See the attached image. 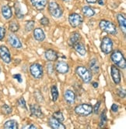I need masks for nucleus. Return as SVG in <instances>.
<instances>
[{
	"label": "nucleus",
	"mask_w": 126,
	"mask_h": 129,
	"mask_svg": "<svg viewBox=\"0 0 126 129\" xmlns=\"http://www.w3.org/2000/svg\"><path fill=\"white\" fill-rule=\"evenodd\" d=\"M110 59H111V61L115 66L118 67L121 69H125V59L123 53L120 50H114L110 55Z\"/></svg>",
	"instance_id": "obj_1"
},
{
	"label": "nucleus",
	"mask_w": 126,
	"mask_h": 129,
	"mask_svg": "<svg viewBox=\"0 0 126 129\" xmlns=\"http://www.w3.org/2000/svg\"><path fill=\"white\" fill-rule=\"evenodd\" d=\"M99 27L100 30L103 32H106L107 34H110L112 35H115L117 33V27L113 24L112 22L106 20H102L99 23Z\"/></svg>",
	"instance_id": "obj_2"
},
{
	"label": "nucleus",
	"mask_w": 126,
	"mask_h": 129,
	"mask_svg": "<svg viewBox=\"0 0 126 129\" xmlns=\"http://www.w3.org/2000/svg\"><path fill=\"white\" fill-rule=\"evenodd\" d=\"M76 73L84 83H89L92 80L91 71L84 66H78L76 69Z\"/></svg>",
	"instance_id": "obj_3"
},
{
	"label": "nucleus",
	"mask_w": 126,
	"mask_h": 129,
	"mask_svg": "<svg viewBox=\"0 0 126 129\" xmlns=\"http://www.w3.org/2000/svg\"><path fill=\"white\" fill-rule=\"evenodd\" d=\"M48 11L51 15V17L55 18H60L63 13L62 7L54 0H51L48 4Z\"/></svg>",
	"instance_id": "obj_4"
},
{
	"label": "nucleus",
	"mask_w": 126,
	"mask_h": 129,
	"mask_svg": "<svg viewBox=\"0 0 126 129\" xmlns=\"http://www.w3.org/2000/svg\"><path fill=\"white\" fill-rule=\"evenodd\" d=\"M74 110H75V113L77 115L82 116V117H86L93 113V107L90 104L83 103L76 107Z\"/></svg>",
	"instance_id": "obj_5"
},
{
	"label": "nucleus",
	"mask_w": 126,
	"mask_h": 129,
	"mask_svg": "<svg viewBox=\"0 0 126 129\" xmlns=\"http://www.w3.org/2000/svg\"><path fill=\"white\" fill-rule=\"evenodd\" d=\"M100 49L104 54H110L113 49V42L111 39L109 37H103L100 43Z\"/></svg>",
	"instance_id": "obj_6"
},
{
	"label": "nucleus",
	"mask_w": 126,
	"mask_h": 129,
	"mask_svg": "<svg viewBox=\"0 0 126 129\" xmlns=\"http://www.w3.org/2000/svg\"><path fill=\"white\" fill-rule=\"evenodd\" d=\"M30 72L35 79H40L43 77V67L41 64L34 63L30 67Z\"/></svg>",
	"instance_id": "obj_7"
},
{
	"label": "nucleus",
	"mask_w": 126,
	"mask_h": 129,
	"mask_svg": "<svg viewBox=\"0 0 126 129\" xmlns=\"http://www.w3.org/2000/svg\"><path fill=\"white\" fill-rule=\"evenodd\" d=\"M0 58L5 63H10L12 61L11 54L6 45H0Z\"/></svg>",
	"instance_id": "obj_8"
},
{
	"label": "nucleus",
	"mask_w": 126,
	"mask_h": 129,
	"mask_svg": "<svg viewBox=\"0 0 126 129\" xmlns=\"http://www.w3.org/2000/svg\"><path fill=\"white\" fill-rule=\"evenodd\" d=\"M83 18L78 13H72L69 17V22L72 27H77L83 24Z\"/></svg>",
	"instance_id": "obj_9"
},
{
	"label": "nucleus",
	"mask_w": 126,
	"mask_h": 129,
	"mask_svg": "<svg viewBox=\"0 0 126 129\" xmlns=\"http://www.w3.org/2000/svg\"><path fill=\"white\" fill-rule=\"evenodd\" d=\"M8 42L13 48L15 49H21L23 46L20 39L14 34H10L8 35Z\"/></svg>",
	"instance_id": "obj_10"
},
{
	"label": "nucleus",
	"mask_w": 126,
	"mask_h": 129,
	"mask_svg": "<svg viewBox=\"0 0 126 129\" xmlns=\"http://www.w3.org/2000/svg\"><path fill=\"white\" fill-rule=\"evenodd\" d=\"M110 75H111L113 81L116 85H118L121 82V73L119 69L115 65H111V67H110Z\"/></svg>",
	"instance_id": "obj_11"
},
{
	"label": "nucleus",
	"mask_w": 126,
	"mask_h": 129,
	"mask_svg": "<svg viewBox=\"0 0 126 129\" xmlns=\"http://www.w3.org/2000/svg\"><path fill=\"white\" fill-rule=\"evenodd\" d=\"M81 40V35L78 31H74L72 32L69 38L68 39V45L71 47H73L74 45L79 43Z\"/></svg>",
	"instance_id": "obj_12"
},
{
	"label": "nucleus",
	"mask_w": 126,
	"mask_h": 129,
	"mask_svg": "<svg viewBox=\"0 0 126 129\" xmlns=\"http://www.w3.org/2000/svg\"><path fill=\"white\" fill-rule=\"evenodd\" d=\"M55 70L59 74H65L69 72V67L67 63H65L64 61H58L55 64Z\"/></svg>",
	"instance_id": "obj_13"
},
{
	"label": "nucleus",
	"mask_w": 126,
	"mask_h": 129,
	"mask_svg": "<svg viewBox=\"0 0 126 129\" xmlns=\"http://www.w3.org/2000/svg\"><path fill=\"white\" fill-rule=\"evenodd\" d=\"M30 109H31V114L33 116L38 118H42L44 117L41 108L38 104H31V107H30Z\"/></svg>",
	"instance_id": "obj_14"
},
{
	"label": "nucleus",
	"mask_w": 126,
	"mask_h": 129,
	"mask_svg": "<svg viewBox=\"0 0 126 129\" xmlns=\"http://www.w3.org/2000/svg\"><path fill=\"white\" fill-rule=\"evenodd\" d=\"M117 20L118 22V24L121 30V31L123 32V35H125L126 33V18L125 15L122 13H117Z\"/></svg>",
	"instance_id": "obj_15"
},
{
	"label": "nucleus",
	"mask_w": 126,
	"mask_h": 129,
	"mask_svg": "<svg viewBox=\"0 0 126 129\" xmlns=\"http://www.w3.org/2000/svg\"><path fill=\"white\" fill-rule=\"evenodd\" d=\"M48 125L53 129H65V126L53 117L48 120Z\"/></svg>",
	"instance_id": "obj_16"
},
{
	"label": "nucleus",
	"mask_w": 126,
	"mask_h": 129,
	"mask_svg": "<svg viewBox=\"0 0 126 129\" xmlns=\"http://www.w3.org/2000/svg\"><path fill=\"white\" fill-rule=\"evenodd\" d=\"M44 57L50 62H54L58 59V53L53 49H48L44 52Z\"/></svg>",
	"instance_id": "obj_17"
},
{
	"label": "nucleus",
	"mask_w": 126,
	"mask_h": 129,
	"mask_svg": "<svg viewBox=\"0 0 126 129\" xmlns=\"http://www.w3.org/2000/svg\"><path fill=\"white\" fill-rule=\"evenodd\" d=\"M34 7L38 10H43L48 4V0H30Z\"/></svg>",
	"instance_id": "obj_18"
},
{
	"label": "nucleus",
	"mask_w": 126,
	"mask_h": 129,
	"mask_svg": "<svg viewBox=\"0 0 126 129\" xmlns=\"http://www.w3.org/2000/svg\"><path fill=\"white\" fill-rule=\"evenodd\" d=\"M64 99L66 103H68L69 104H72L75 103L76 95L72 90H66L64 92Z\"/></svg>",
	"instance_id": "obj_19"
},
{
	"label": "nucleus",
	"mask_w": 126,
	"mask_h": 129,
	"mask_svg": "<svg viewBox=\"0 0 126 129\" xmlns=\"http://www.w3.org/2000/svg\"><path fill=\"white\" fill-rule=\"evenodd\" d=\"M89 67H90V71L93 74H98L100 71V64L97 59H90V63H89Z\"/></svg>",
	"instance_id": "obj_20"
},
{
	"label": "nucleus",
	"mask_w": 126,
	"mask_h": 129,
	"mask_svg": "<svg viewBox=\"0 0 126 129\" xmlns=\"http://www.w3.org/2000/svg\"><path fill=\"white\" fill-rule=\"evenodd\" d=\"M1 13L3 17L6 20H10L13 17V12L10 8V6L8 5H3L1 8Z\"/></svg>",
	"instance_id": "obj_21"
},
{
	"label": "nucleus",
	"mask_w": 126,
	"mask_h": 129,
	"mask_svg": "<svg viewBox=\"0 0 126 129\" xmlns=\"http://www.w3.org/2000/svg\"><path fill=\"white\" fill-rule=\"evenodd\" d=\"M34 38L38 42H43L45 39V34L41 28H35L34 30Z\"/></svg>",
	"instance_id": "obj_22"
},
{
	"label": "nucleus",
	"mask_w": 126,
	"mask_h": 129,
	"mask_svg": "<svg viewBox=\"0 0 126 129\" xmlns=\"http://www.w3.org/2000/svg\"><path fill=\"white\" fill-rule=\"evenodd\" d=\"M74 49L75 51L77 52L79 55H80L81 56H85L86 54V46L85 45L81 43L80 42L79 43H77L76 45H74Z\"/></svg>",
	"instance_id": "obj_23"
},
{
	"label": "nucleus",
	"mask_w": 126,
	"mask_h": 129,
	"mask_svg": "<svg viewBox=\"0 0 126 129\" xmlns=\"http://www.w3.org/2000/svg\"><path fill=\"white\" fill-rule=\"evenodd\" d=\"M3 127L6 129H17L18 123H17V121L15 120H9L6 121Z\"/></svg>",
	"instance_id": "obj_24"
},
{
	"label": "nucleus",
	"mask_w": 126,
	"mask_h": 129,
	"mask_svg": "<svg viewBox=\"0 0 126 129\" xmlns=\"http://www.w3.org/2000/svg\"><path fill=\"white\" fill-rule=\"evenodd\" d=\"M82 12L86 17H91L94 16V14H95V11L93 10V9L88 6H85L83 7Z\"/></svg>",
	"instance_id": "obj_25"
},
{
	"label": "nucleus",
	"mask_w": 126,
	"mask_h": 129,
	"mask_svg": "<svg viewBox=\"0 0 126 129\" xmlns=\"http://www.w3.org/2000/svg\"><path fill=\"white\" fill-rule=\"evenodd\" d=\"M9 28H10V31H12L13 33H15L19 31L20 29V25L18 23L16 20H12L10 23V25H9Z\"/></svg>",
	"instance_id": "obj_26"
},
{
	"label": "nucleus",
	"mask_w": 126,
	"mask_h": 129,
	"mask_svg": "<svg viewBox=\"0 0 126 129\" xmlns=\"http://www.w3.org/2000/svg\"><path fill=\"white\" fill-rule=\"evenodd\" d=\"M51 97H52V100L54 102L57 101L58 99V91L56 85H53L51 88Z\"/></svg>",
	"instance_id": "obj_27"
},
{
	"label": "nucleus",
	"mask_w": 126,
	"mask_h": 129,
	"mask_svg": "<svg viewBox=\"0 0 126 129\" xmlns=\"http://www.w3.org/2000/svg\"><path fill=\"white\" fill-rule=\"evenodd\" d=\"M107 123V114H106V110H104L100 114V123H99V126L100 127H103Z\"/></svg>",
	"instance_id": "obj_28"
},
{
	"label": "nucleus",
	"mask_w": 126,
	"mask_h": 129,
	"mask_svg": "<svg viewBox=\"0 0 126 129\" xmlns=\"http://www.w3.org/2000/svg\"><path fill=\"white\" fill-rule=\"evenodd\" d=\"M1 110H2V113H4V114H6V115H9L13 112L12 107H10V106L7 105V104H4V105L2 106Z\"/></svg>",
	"instance_id": "obj_29"
},
{
	"label": "nucleus",
	"mask_w": 126,
	"mask_h": 129,
	"mask_svg": "<svg viewBox=\"0 0 126 129\" xmlns=\"http://www.w3.org/2000/svg\"><path fill=\"white\" fill-rule=\"evenodd\" d=\"M53 117L55 118L56 120H58L60 122H62L64 120V116L62 114V113L61 111H56L53 113Z\"/></svg>",
	"instance_id": "obj_30"
},
{
	"label": "nucleus",
	"mask_w": 126,
	"mask_h": 129,
	"mask_svg": "<svg viewBox=\"0 0 126 129\" xmlns=\"http://www.w3.org/2000/svg\"><path fill=\"white\" fill-rule=\"evenodd\" d=\"M34 21L33 20H30V21H27V24L25 25V29L27 32H30L32 30L34 29Z\"/></svg>",
	"instance_id": "obj_31"
},
{
	"label": "nucleus",
	"mask_w": 126,
	"mask_h": 129,
	"mask_svg": "<svg viewBox=\"0 0 126 129\" xmlns=\"http://www.w3.org/2000/svg\"><path fill=\"white\" fill-rule=\"evenodd\" d=\"M15 9H16V15L18 19H23L24 18V14L22 13L21 10H20V7L19 6L18 3H16V6H15Z\"/></svg>",
	"instance_id": "obj_32"
},
{
	"label": "nucleus",
	"mask_w": 126,
	"mask_h": 129,
	"mask_svg": "<svg viewBox=\"0 0 126 129\" xmlns=\"http://www.w3.org/2000/svg\"><path fill=\"white\" fill-rule=\"evenodd\" d=\"M17 105L19 106V107L22 109H25V110H27V105H26V101L24 100V97H21L20 98L18 101H17Z\"/></svg>",
	"instance_id": "obj_33"
},
{
	"label": "nucleus",
	"mask_w": 126,
	"mask_h": 129,
	"mask_svg": "<svg viewBox=\"0 0 126 129\" xmlns=\"http://www.w3.org/2000/svg\"><path fill=\"white\" fill-rule=\"evenodd\" d=\"M117 94L119 95L121 98L122 99H124L125 98V90L122 88H120L117 89Z\"/></svg>",
	"instance_id": "obj_34"
},
{
	"label": "nucleus",
	"mask_w": 126,
	"mask_h": 129,
	"mask_svg": "<svg viewBox=\"0 0 126 129\" xmlns=\"http://www.w3.org/2000/svg\"><path fill=\"white\" fill-rule=\"evenodd\" d=\"M40 23H41V24L43 25V26H48L49 24V20L46 17H43L40 20Z\"/></svg>",
	"instance_id": "obj_35"
},
{
	"label": "nucleus",
	"mask_w": 126,
	"mask_h": 129,
	"mask_svg": "<svg viewBox=\"0 0 126 129\" xmlns=\"http://www.w3.org/2000/svg\"><path fill=\"white\" fill-rule=\"evenodd\" d=\"M100 104H101V102L100 101H98L97 103L95 104V106L93 107V112L94 113H97L99 112V110H100Z\"/></svg>",
	"instance_id": "obj_36"
},
{
	"label": "nucleus",
	"mask_w": 126,
	"mask_h": 129,
	"mask_svg": "<svg viewBox=\"0 0 126 129\" xmlns=\"http://www.w3.org/2000/svg\"><path fill=\"white\" fill-rule=\"evenodd\" d=\"M6 35V29L3 27H0V41H2Z\"/></svg>",
	"instance_id": "obj_37"
},
{
	"label": "nucleus",
	"mask_w": 126,
	"mask_h": 129,
	"mask_svg": "<svg viewBox=\"0 0 126 129\" xmlns=\"http://www.w3.org/2000/svg\"><path fill=\"white\" fill-rule=\"evenodd\" d=\"M47 71H48V74H51L53 73L54 67H53V64H52V63H49L47 64Z\"/></svg>",
	"instance_id": "obj_38"
},
{
	"label": "nucleus",
	"mask_w": 126,
	"mask_h": 129,
	"mask_svg": "<svg viewBox=\"0 0 126 129\" xmlns=\"http://www.w3.org/2000/svg\"><path fill=\"white\" fill-rule=\"evenodd\" d=\"M13 78L14 79H17V80L18 81V82H20V83H21L22 81H23V79H22V77H21V75H20V74H14V75L13 76Z\"/></svg>",
	"instance_id": "obj_39"
},
{
	"label": "nucleus",
	"mask_w": 126,
	"mask_h": 129,
	"mask_svg": "<svg viewBox=\"0 0 126 129\" xmlns=\"http://www.w3.org/2000/svg\"><path fill=\"white\" fill-rule=\"evenodd\" d=\"M111 110L114 113H117V110H118V106L117 104H115V103L112 104V106H111Z\"/></svg>",
	"instance_id": "obj_40"
},
{
	"label": "nucleus",
	"mask_w": 126,
	"mask_h": 129,
	"mask_svg": "<svg viewBox=\"0 0 126 129\" xmlns=\"http://www.w3.org/2000/svg\"><path fill=\"white\" fill-rule=\"evenodd\" d=\"M34 95H35V97H36V100H38V99H39V98H41L42 100H44L43 96H42V95H41L40 92H36L34 93Z\"/></svg>",
	"instance_id": "obj_41"
},
{
	"label": "nucleus",
	"mask_w": 126,
	"mask_h": 129,
	"mask_svg": "<svg viewBox=\"0 0 126 129\" xmlns=\"http://www.w3.org/2000/svg\"><path fill=\"white\" fill-rule=\"evenodd\" d=\"M24 128H27V129H36L37 127L34 124H28L24 127Z\"/></svg>",
	"instance_id": "obj_42"
},
{
	"label": "nucleus",
	"mask_w": 126,
	"mask_h": 129,
	"mask_svg": "<svg viewBox=\"0 0 126 129\" xmlns=\"http://www.w3.org/2000/svg\"><path fill=\"white\" fill-rule=\"evenodd\" d=\"M88 3H96L97 2V0H86Z\"/></svg>",
	"instance_id": "obj_43"
},
{
	"label": "nucleus",
	"mask_w": 126,
	"mask_h": 129,
	"mask_svg": "<svg viewBox=\"0 0 126 129\" xmlns=\"http://www.w3.org/2000/svg\"><path fill=\"white\" fill-rule=\"evenodd\" d=\"M93 87L94 88H98V83L97 82H93Z\"/></svg>",
	"instance_id": "obj_44"
},
{
	"label": "nucleus",
	"mask_w": 126,
	"mask_h": 129,
	"mask_svg": "<svg viewBox=\"0 0 126 129\" xmlns=\"http://www.w3.org/2000/svg\"><path fill=\"white\" fill-rule=\"evenodd\" d=\"M98 3H99L100 6L104 5V0H98Z\"/></svg>",
	"instance_id": "obj_45"
},
{
	"label": "nucleus",
	"mask_w": 126,
	"mask_h": 129,
	"mask_svg": "<svg viewBox=\"0 0 126 129\" xmlns=\"http://www.w3.org/2000/svg\"><path fill=\"white\" fill-rule=\"evenodd\" d=\"M63 2H65V3H68V2H69V1H71V0H62Z\"/></svg>",
	"instance_id": "obj_46"
}]
</instances>
